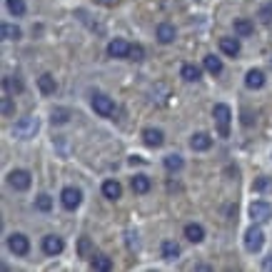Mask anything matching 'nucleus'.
I'll use <instances>...</instances> for the list:
<instances>
[{
    "mask_svg": "<svg viewBox=\"0 0 272 272\" xmlns=\"http://www.w3.org/2000/svg\"><path fill=\"white\" fill-rule=\"evenodd\" d=\"M250 217H253V222H257V225L267 222L272 217V205L265 202V200H255L253 205H250Z\"/></svg>",
    "mask_w": 272,
    "mask_h": 272,
    "instance_id": "nucleus-4",
    "label": "nucleus"
},
{
    "mask_svg": "<svg viewBox=\"0 0 272 272\" xmlns=\"http://www.w3.org/2000/svg\"><path fill=\"white\" fill-rule=\"evenodd\" d=\"M253 187L257 190V193H265V190H270V177H257Z\"/></svg>",
    "mask_w": 272,
    "mask_h": 272,
    "instance_id": "nucleus-32",
    "label": "nucleus"
},
{
    "mask_svg": "<svg viewBox=\"0 0 272 272\" xmlns=\"http://www.w3.org/2000/svg\"><path fill=\"white\" fill-rule=\"evenodd\" d=\"M262 245H265V233H262L260 225L255 222L253 227L245 233V250H247V253H260Z\"/></svg>",
    "mask_w": 272,
    "mask_h": 272,
    "instance_id": "nucleus-3",
    "label": "nucleus"
},
{
    "mask_svg": "<svg viewBox=\"0 0 272 272\" xmlns=\"http://www.w3.org/2000/svg\"><path fill=\"white\" fill-rule=\"evenodd\" d=\"M235 33H237L240 38H247V35H253L255 33V25L247 18H237L235 20Z\"/></svg>",
    "mask_w": 272,
    "mask_h": 272,
    "instance_id": "nucleus-22",
    "label": "nucleus"
},
{
    "mask_svg": "<svg viewBox=\"0 0 272 272\" xmlns=\"http://www.w3.org/2000/svg\"><path fill=\"white\" fill-rule=\"evenodd\" d=\"M13 110H15V108H13V100H10V97H3V115L5 117L13 115Z\"/></svg>",
    "mask_w": 272,
    "mask_h": 272,
    "instance_id": "nucleus-34",
    "label": "nucleus"
},
{
    "mask_svg": "<svg viewBox=\"0 0 272 272\" xmlns=\"http://www.w3.org/2000/svg\"><path fill=\"white\" fill-rule=\"evenodd\" d=\"M213 117L217 122V133L220 137H230V120H233V110L225 102H217L213 108Z\"/></svg>",
    "mask_w": 272,
    "mask_h": 272,
    "instance_id": "nucleus-1",
    "label": "nucleus"
},
{
    "mask_svg": "<svg viewBox=\"0 0 272 272\" xmlns=\"http://www.w3.org/2000/svg\"><path fill=\"white\" fill-rule=\"evenodd\" d=\"M100 3H102V5H108V8H113V5H117L120 0H100Z\"/></svg>",
    "mask_w": 272,
    "mask_h": 272,
    "instance_id": "nucleus-37",
    "label": "nucleus"
},
{
    "mask_svg": "<svg viewBox=\"0 0 272 272\" xmlns=\"http://www.w3.org/2000/svg\"><path fill=\"white\" fill-rule=\"evenodd\" d=\"M245 85H247L250 90H260V88L265 85V73H262V70H250V73L245 75Z\"/></svg>",
    "mask_w": 272,
    "mask_h": 272,
    "instance_id": "nucleus-17",
    "label": "nucleus"
},
{
    "mask_svg": "<svg viewBox=\"0 0 272 272\" xmlns=\"http://www.w3.org/2000/svg\"><path fill=\"white\" fill-rule=\"evenodd\" d=\"M155 35L162 45H168V43H173V40L177 38V30H175V25H170V23H160L157 30H155Z\"/></svg>",
    "mask_w": 272,
    "mask_h": 272,
    "instance_id": "nucleus-12",
    "label": "nucleus"
},
{
    "mask_svg": "<svg viewBox=\"0 0 272 272\" xmlns=\"http://www.w3.org/2000/svg\"><path fill=\"white\" fill-rule=\"evenodd\" d=\"M190 148L197 150V153H205V150L213 148V137L207 135V133H195V135L190 137Z\"/></svg>",
    "mask_w": 272,
    "mask_h": 272,
    "instance_id": "nucleus-13",
    "label": "nucleus"
},
{
    "mask_svg": "<svg viewBox=\"0 0 272 272\" xmlns=\"http://www.w3.org/2000/svg\"><path fill=\"white\" fill-rule=\"evenodd\" d=\"M162 257L165 260H177L180 257V245L173 242V240H165L162 242Z\"/></svg>",
    "mask_w": 272,
    "mask_h": 272,
    "instance_id": "nucleus-24",
    "label": "nucleus"
},
{
    "mask_svg": "<svg viewBox=\"0 0 272 272\" xmlns=\"http://www.w3.org/2000/svg\"><path fill=\"white\" fill-rule=\"evenodd\" d=\"M142 142H145L148 148H160V145L165 142V133L157 130V128H145V130H142Z\"/></svg>",
    "mask_w": 272,
    "mask_h": 272,
    "instance_id": "nucleus-10",
    "label": "nucleus"
},
{
    "mask_svg": "<svg viewBox=\"0 0 272 272\" xmlns=\"http://www.w3.org/2000/svg\"><path fill=\"white\" fill-rule=\"evenodd\" d=\"M80 200H82V193H80L78 187H65V190L60 193V202H62L65 210H75L80 205Z\"/></svg>",
    "mask_w": 272,
    "mask_h": 272,
    "instance_id": "nucleus-8",
    "label": "nucleus"
},
{
    "mask_svg": "<svg viewBox=\"0 0 272 272\" xmlns=\"http://www.w3.org/2000/svg\"><path fill=\"white\" fill-rule=\"evenodd\" d=\"M130 60H142L145 58V50H142V45H130Z\"/></svg>",
    "mask_w": 272,
    "mask_h": 272,
    "instance_id": "nucleus-33",
    "label": "nucleus"
},
{
    "mask_svg": "<svg viewBox=\"0 0 272 272\" xmlns=\"http://www.w3.org/2000/svg\"><path fill=\"white\" fill-rule=\"evenodd\" d=\"M53 125H62V122H68L70 120V110H65V108H58V110H53Z\"/></svg>",
    "mask_w": 272,
    "mask_h": 272,
    "instance_id": "nucleus-30",
    "label": "nucleus"
},
{
    "mask_svg": "<svg viewBox=\"0 0 272 272\" xmlns=\"http://www.w3.org/2000/svg\"><path fill=\"white\" fill-rule=\"evenodd\" d=\"M185 237H187L190 242H202V240H205V230H202V225H195V222L185 225Z\"/></svg>",
    "mask_w": 272,
    "mask_h": 272,
    "instance_id": "nucleus-21",
    "label": "nucleus"
},
{
    "mask_svg": "<svg viewBox=\"0 0 272 272\" xmlns=\"http://www.w3.org/2000/svg\"><path fill=\"white\" fill-rule=\"evenodd\" d=\"M262 267H265V270H272V255H267V257L262 260Z\"/></svg>",
    "mask_w": 272,
    "mask_h": 272,
    "instance_id": "nucleus-36",
    "label": "nucleus"
},
{
    "mask_svg": "<svg viewBox=\"0 0 272 272\" xmlns=\"http://www.w3.org/2000/svg\"><path fill=\"white\" fill-rule=\"evenodd\" d=\"M130 185H133V193H137V195L150 193V187H153V182H150V177L148 175H135Z\"/></svg>",
    "mask_w": 272,
    "mask_h": 272,
    "instance_id": "nucleus-18",
    "label": "nucleus"
},
{
    "mask_svg": "<svg viewBox=\"0 0 272 272\" xmlns=\"http://www.w3.org/2000/svg\"><path fill=\"white\" fill-rule=\"evenodd\" d=\"M260 18H262V23H270V20H272V5H265V8H262Z\"/></svg>",
    "mask_w": 272,
    "mask_h": 272,
    "instance_id": "nucleus-35",
    "label": "nucleus"
},
{
    "mask_svg": "<svg viewBox=\"0 0 272 272\" xmlns=\"http://www.w3.org/2000/svg\"><path fill=\"white\" fill-rule=\"evenodd\" d=\"M220 50H222L225 55H230V58L240 55V40L237 38H220Z\"/></svg>",
    "mask_w": 272,
    "mask_h": 272,
    "instance_id": "nucleus-15",
    "label": "nucleus"
},
{
    "mask_svg": "<svg viewBox=\"0 0 272 272\" xmlns=\"http://www.w3.org/2000/svg\"><path fill=\"white\" fill-rule=\"evenodd\" d=\"M0 35H3V40H20V28L18 25H13V23H5L3 28H0Z\"/></svg>",
    "mask_w": 272,
    "mask_h": 272,
    "instance_id": "nucleus-25",
    "label": "nucleus"
},
{
    "mask_svg": "<svg viewBox=\"0 0 272 272\" xmlns=\"http://www.w3.org/2000/svg\"><path fill=\"white\" fill-rule=\"evenodd\" d=\"M5 3H8V10H10L15 18L25 15V3H23V0H5Z\"/></svg>",
    "mask_w": 272,
    "mask_h": 272,
    "instance_id": "nucleus-29",
    "label": "nucleus"
},
{
    "mask_svg": "<svg viewBox=\"0 0 272 272\" xmlns=\"http://www.w3.org/2000/svg\"><path fill=\"white\" fill-rule=\"evenodd\" d=\"M8 182H10V187H13V190L25 193V190L30 187L33 177H30V173H28V170H13V173L8 175Z\"/></svg>",
    "mask_w": 272,
    "mask_h": 272,
    "instance_id": "nucleus-6",
    "label": "nucleus"
},
{
    "mask_svg": "<svg viewBox=\"0 0 272 272\" xmlns=\"http://www.w3.org/2000/svg\"><path fill=\"white\" fill-rule=\"evenodd\" d=\"M90 250H93L90 240H88V237H80V242H78V253L82 255V257H93V255H90Z\"/></svg>",
    "mask_w": 272,
    "mask_h": 272,
    "instance_id": "nucleus-31",
    "label": "nucleus"
},
{
    "mask_svg": "<svg viewBox=\"0 0 272 272\" xmlns=\"http://www.w3.org/2000/svg\"><path fill=\"white\" fill-rule=\"evenodd\" d=\"M8 247H10V253L18 255V257H25V255L30 253V242H28V237L25 235H10L8 237Z\"/></svg>",
    "mask_w": 272,
    "mask_h": 272,
    "instance_id": "nucleus-7",
    "label": "nucleus"
},
{
    "mask_svg": "<svg viewBox=\"0 0 272 272\" xmlns=\"http://www.w3.org/2000/svg\"><path fill=\"white\" fill-rule=\"evenodd\" d=\"M182 165H185V160H182L180 155H175V153L165 157V168H168V173H180V170H182Z\"/></svg>",
    "mask_w": 272,
    "mask_h": 272,
    "instance_id": "nucleus-26",
    "label": "nucleus"
},
{
    "mask_svg": "<svg viewBox=\"0 0 272 272\" xmlns=\"http://www.w3.org/2000/svg\"><path fill=\"white\" fill-rule=\"evenodd\" d=\"M93 110H95L97 115L110 117L115 113V102H113V97H108L105 93H95L93 95Z\"/></svg>",
    "mask_w": 272,
    "mask_h": 272,
    "instance_id": "nucleus-5",
    "label": "nucleus"
},
{
    "mask_svg": "<svg viewBox=\"0 0 272 272\" xmlns=\"http://www.w3.org/2000/svg\"><path fill=\"white\" fill-rule=\"evenodd\" d=\"M102 195H105L108 200H117V197L122 195L120 182H117V180H105V182H102Z\"/></svg>",
    "mask_w": 272,
    "mask_h": 272,
    "instance_id": "nucleus-19",
    "label": "nucleus"
},
{
    "mask_svg": "<svg viewBox=\"0 0 272 272\" xmlns=\"http://www.w3.org/2000/svg\"><path fill=\"white\" fill-rule=\"evenodd\" d=\"M180 75H182V80H187V82H197L200 75H202V70L197 65H193V62H185L182 70H180Z\"/></svg>",
    "mask_w": 272,
    "mask_h": 272,
    "instance_id": "nucleus-20",
    "label": "nucleus"
},
{
    "mask_svg": "<svg viewBox=\"0 0 272 272\" xmlns=\"http://www.w3.org/2000/svg\"><path fill=\"white\" fill-rule=\"evenodd\" d=\"M35 207H38L40 213H50V207H53V197H50V195H38V197H35Z\"/></svg>",
    "mask_w": 272,
    "mask_h": 272,
    "instance_id": "nucleus-27",
    "label": "nucleus"
},
{
    "mask_svg": "<svg viewBox=\"0 0 272 272\" xmlns=\"http://www.w3.org/2000/svg\"><path fill=\"white\" fill-rule=\"evenodd\" d=\"M62 240H60L58 235H45L43 237V253L45 255H50V257H55V255L62 253Z\"/></svg>",
    "mask_w": 272,
    "mask_h": 272,
    "instance_id": "nucleus-9",
    "label": "nucleus"
},
{
    "mask_svg": "<svg viewBox=\"0 0 272 272\" xmlns=\"http://www.w3.org/2000/svg\"><path fill=\"white\" fill-rule=\"evenodd\" d=\"M108 55H110V58H128V55H130V45H128L122 38L110 40V45H108Z\"/></svg>",
    "mask_w": 272,
    "mask_h": 272,
    "instance_id": "nucleus-11",
    "label": "nucleus"
},
{
    "mask_svg": "<svg viewBox=\"0 0 272 272\" xmlns=\"http://www.w3.org/2000/svg\"><path fill=\"white\" fill-rule=\"evenodd\" d=\"M40 122L35 115H25L20 117L18 122H15V128H13V135L20 137V140H30V137H35V133H38Z\"/></svg>",
    "mask_w": 272,
    "mask_h": 272,
    "instance_id": "nucleus-2",
    "label": "nucleus"
},
{
    "mask_svg": "<svg viewBox=\"0 0 272 272\" xmlns=\"http://www.w3.org/2000/svg\"><path fill=\"white\" fill-rule=\"evenodd\" d=\"M3 85H5L8 93H23V82L18 78H13V75H8V78L3 80Z\"/></svg>",
    "mask_w": 272,
    "mask_h": 272,
    "instance_id": "nucleus-28",
    "label": "nucleus"
},
{
    "mask_svg": "<svg viewBox=\"0 0 272 272\" xmlns=\"http://www.w3.org/2000/svg\"><path fill=\"white\" fill-rule=\"evenodd\" d=\"M202 65H205V70L213 73V75H220V73H222V60L215 58V55H205Z\"/></svg>",
    "mask_w": 272,
    "mask_h": 272,
    "instance_id": "nucleus-23",
    "label": "nucleus"
},
{
    "mask_svg": "<svg viewBox=\"0 0 272 272\" xmlns=\"http://www.w3.org/2000/svg\"><path fill=\"white\" fill-rule=\"evenodd\" d=\"M90 267L97 272H108V270H113V260L108 255H93L90 257Z\"/></svg>",
    "mask_w": 272,
    "mask_h": 272,
    "instance_id": "nucleus-16",
    "label": "nucleus"
},
{
    "mask_svg": "<svg viewBox=\"0 0 272 272\" xmlns=\"http://www.w3.org/2000/svg\"><path fill=\"white\" fill-rule=\"evenodd\" d=\"M38 88H40L43 95H53V93L58 90V82H55V78H53L50 73H45V75L38 78Z\"/></svg>",
    "mask_w": 272,
    "mask_h": 272,
    "instance_id": "nucleus-14",
    "label": "nucleus"
}]
</instances>
